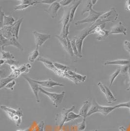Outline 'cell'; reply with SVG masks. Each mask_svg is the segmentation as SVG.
Wrapping results in <instances>:
<instances>
[{
    "label": "cell",
    "instance_id": "8992f818",
    "mask_svg": "<svg viewBox=\"0 0 130 131\" xmlns=\"http://www.w3.org/2000/svg\"><path fill=\"white\" fill-rule=\"evenodd\" d=\"M105 12H97V11H95L94 10H93V8H92L91 10L89 11V13L86 18L81 21H77L75 23V25L76 26H77L82 24L92 23H95L98 20V18L101 15H102Z\"/></svg>",
    "mask_w": 130,
    "mask_h": 131
},
{
    "label": "cell",
    "instance_id": "44dd1931",
    "mask_svg": "<svg viewBox=\"0 0 130 131\" xmlns=\"http://www.w3.org/2000/svg\"><path fill=\"white\" fill-rule=\"evenodd\" d=\"M115 109H116L115 106L114 107H110V106H104L100 105L99 113H101V114H102L105 116H106Z\"/></svg>",
    "mask_w": 130,
    "mask_h": 131
},
{
    "label": "cell",
    "instance_id": "8fae6325",
    "mask_svg": "<svg viewBox=\"0 0 130 131\" xmlns=\"http://www.w3.org/2000/svg\"><path fill=\"white\" fill-rule=\"evenodd\" d=\"M28 82L30 88L32 91L33 93H34L36 101L37 102H40V98L38 96V91H40V87H39V85L38 83H37L35 81V80L33 79L30 78L29 77H23Z\"/></svg>",
    "mask_w": 130,
    "mask_h": 131
},
{
    "label": "cell",
    "instance_id": "681fc988",
    "mask_svg": "<svg viewBox=\"0 0 130 131\" xmlns=\"http://www.w3.org/2000/svg\"><path fill=\"white\" fill-rule=\"evenodd\" d=\"M16 131H30L29 129H25L24 130H18Z\"/></svg>",
    "mask_w": 130,
    "mask_h": 131
},
{
    "label": "cell",
    "instance_id": "5bb4252c",
    "mask_svg": "<svg viewBox=\"0 0 130 131\" xmlns=\"http://www.w3.org/2000/svg\"><path fill=\"white\" fill-rule=\"evenodd\" d=\"M23 18H22L21 19L18 20L12 26H11V32L12 33L13 36L15 37L17 40L19 39L20 28L21 26L22 22L23 21Z\"/></svg>",
    "mask_w": 130,
    "mask_h": 131
},
{
    "label": "cell",
    "instance_id": "f6af8a7d",
    "mask_svg": "<svg viewBox=\"0 0 130 131\" xmlns=\"http://www.w3.org/2000/svg\"><path fill=\"white\" fill-rule=\"evenodd\" d=\"M119 131H126L124 126H120L119 128Z\"/></svg>",
    "mask_w": 130,
    "mask_h": 131
},
{
    "label": "cell",
    "instance_id": "9c48e42d",
    "mask_svg": "<svg viewBox=\"0 0 130 131\" xmlns=\"http://www.w3.org/2000/svg\"><path fill=\"white\" fill-rule=\"evenodd\" d=\"M32 34L35 38L36 47L38 48L42 47L47 40L51 38L50 35L38 32L36 31H33Z\"/></svg>",
    "mask_w": 130,
    "mask_h": 131
},
{
    "label": "cell",
    "instance_id": "7c38bea8",
    "mask_svg": "<svg viewBox=\"0 0 130 131\" xmlns=\"http://www.w3.org/2000/svg\"><path fill=\"white\" fill-rule=\"evenodd\" d=\"M34 80L37 83H38L39 85H41L43 87L53 88L55 86H65L64 84L55 82L52 79H49L48 80H43V81H38V80Z\"/></svg>",
    "mask_w": 130,
    "mask_h": 131
},
{
    "label": "cell",
    "instance_id": "60d3db41",
    "mask_svg": "<svg viewBox=\"0 0 130 131\" xmlns=\"http://www.w3.org/2000/svg\"><path fill=\"white\" fill-rule=\"evenodd\" d=\"M44 122L40 121L38 124V131H44Z\"/></svg>",
    "mask_w": 130,
    "mask_h": 131
},
{
    "label": "cell",
    "instance_id": "ac0fdd59",
    "mask_svg": "<svg viewBox=\"0 0 130 131\" xmlns=\"http://www.w3.org/2000/svg\"><path fill=\"white\" fill-rule=\"evenodd\" d=\"M15 22V20L13 17L10 15L6 16L5 14H4L3 17V22L2 25L1 26V28L3 27L12 26Z\"/></svg>",
    "mask_w": 130,
    "mask_h": 131
},
{
    "label": "cell",
    "instance_id": "ab89813d",
    "mask_svg": "<svg viewBox=\"0 0 130 131\" xmlns=\"http://www.w3.org/2000/svg\"><path fill=\"white\" fill-rule=\"evenodd\" d=\"M72 2V0H61L59 1V3L61 6H67Z\"/></svg>",
    "mask_w": 130,
    "mask_h": 131
},
{
    "label": "cell",
    "instance_id": "f1b7e54d",
    "mask_svg": "<svg viewBox=\"0 0 130 131\" xmlns=\"http://www.w3.org/2000/svg\"><path fill=\"white\" fill-rule=\"evenodd\" d=\"M71 46H72V48L73 49L74 54L75 55V56H76V58H81V56H80V55L79 54L78 50H77V47H76V39L74 38L71 40Z\"/></svg>",
    "mask_w": 130,
    "mask_h": 131
},
{
    "label": "cell",
    "instance_id": "277c9868",
    "mask_svg": "<svg viewBox=\"0 0 130 131\" xmlns=\"http://www.w3.org/2000/svg\"><path fill=\"white\" fill-rule=\"evenodd\" d=\"M40 91L41 93L44 94L50 98L56 108H58L62 102L65 94V91H63L60 93H50L45 91L41 87H40Z\"/></svg>",
    "mask_w": 130,
    "mask_h": 131
},
{
    "label": "cell",
    "instance_id": "f35d334b",
    "mask_svg": "<svg viewBox=\"0 0 130 131\" xmlns=\"http://www.w3.org/2000/svg\"><path fill=\"white\" fill-rule=\"evenodd\" d=\"M19 63V61L14 60L13 59H9V60H6L5 64H6L10 66H16L18 65Z\"/></svg>",
    "mask_w": 130,
    "mask_h": 131
},
{
    "label": "cell",
    "instance_id": "7402d4cb",
    "mask_svg": "<svg viewBox=\"0 0 130 131\" xmlns=\"http://www.w3.org/2000/svg\"><path fill=\"white\" fill-rule=\"evenodd\" d=\"M106 88V93L105 94V95L106 96V98L107 100V103L108 104H112L114 102L116 101V99L114 97L113 94L112 93V92L110 91V90L108 88L105 86Z\"/></svg>",
    "mask_w": 130,
    "mask_h": 131
},
{
    "label": "cell",
    "instance_id": "9a60e30c",
    "mask_svg": "<svg viewBox=\"0 0 130 131\" xmlns=\"http://www.w3.org/2000/svg\"><path fill=\"white\" fill-rule=\"evenodd\" d=\"M90 107V103L88 100H86L83 102V105L81 106V109L79 110V114L83 118H86L87 115L88 114L89 110V107Z\"/></svg>",
    "mask_w": 130,
    "mask_h": 131
},
{
    "label": "cell",
    "instance_id": "7dc6e473",
    "mask_svg": "<svg viewBox=\"0 0 130 131\" xmlns=\"http://www.w3.org/2000/svg\"><path fill=\"white\" fill-rule=\"evenodd\" d=\"M5 61H6V60L1 59V66H2L3 64H5Z\"/></svg>",
    "mask_w": 130,
    "mask_h": 131
},
{
    "label": "cell",
    "instance_id": "e575fe53",
    "mask_svg": "<svg viewBox=\"0 0 130 131\" xmlns=\"http://www.w3.org/2000/svg\"><path fill=\"white\" fill-rule=\"evenodd\" d=\"M93 4L92 1H87L86 2V8L84 9L82 12V15H83L85 12H89L93 8Z\"/></svg>",
    "mask_w": 130,
    "mask_h": 131
},
{
    "label": "cell",
    "instance_id": "74e56055",
    "mask_svg": "<svg viewBox=\"0 0 130 131\" xmlns=\"http://www.w3.org/2000/svg\"><path fill=\"white\" fill-rule=\"evenodd\" d=\"M116 109L120 108H130V100L128 102L120 103L117 105L115 106Z\"/></svg>",
    "mask_w": 130,
    "mask_h": 131
},
{
    "label": "cell",
    "instance_id": "4fadbf2b",
    "mask_svg": "<svg viewBox=\"0 0 130 131\" xmlns=\"http://www.w3.org/2000/svg\"><path fill=\"white\" fill-rule=\"evenodd\" d=\"M127 29L125 27L122 22H119L111 28L110 34H123L126 35Z\"/></svg>",
    "mask_w": 130,
    "mask_h": 131
},
{
    "label": "cell",
    "instance_id": "ba28073f",
    "mask_svg": "<svg viewBox=\"0 0 130 131\" xmlns=\"http://www.w3.org/2000/svg\"><path fill=\"white\" fill-rule=\"evenodd\" d=\"M72 6H66L65 8H64L63 15L61 18V21H60L62 23V31H61L60 36L64 37V38H65L64 32H65V27H66V26L67 25V24H68L69 21L70 13L71 9L72 7Z\"/></svg>",
    "mask_w": 130,
    "mask_h": 131
},
{
    "label": "cell",
    "instance_id": "52a82bcc",
    "mask_svg": "<svg viewBox=\"0 0 130 131\" xmlns=\"http://www.w3.org/2000/svg\"><path fill=\"white\" fill-rule=\"evenodd\" d=\"M0 37H1V50H4V48L6 47L11 46L16 47L22 51H23V48L22 47L21 44L18 41L17 39L16 38L13 37L12 38L8 39L4 37L1 34L0 35Z\"/></svg>",
    "mask_w": 130,
    "mask_h": 131
},
{
    "label": "cell",
    "instance_id": "484cf974",
    "mask_svg": "<svg viewBox=\"0 0 130 131\" xmlns=\"http://www.w3.org/2000/svg\"><path fill=\"white\" fill-rule=\"evenodd\" d=\"M15 57L12 54L9 52L5 51L4 50H1V59L4 60H9V59H14Z\"/></svg>",
    "mask_w": 130,
    "mask_h": 131
},
{
    "label": "cell",
    "instance_id": "1f68e13d",
    "mask_svg": "<svg viewBox=\"0 0 130 131\" xmlns=\"http://www.w3.org/2000/svg\"><path fill=\"white\" fill-rule=\"evenodd\" d=\"M53 64L57 69H58L59 70H60L61 71H67L68 70H70V69L68 66L61 64L58 63H53Z\"/></svg>",
    "mask_w": 130,
    "mask_h": 131
},
{
    "label": "cell",
    "instance_id": "816d5d0a",
    "mask_svg": "<svg viewBox=\"0 0 130 131\" xmlns=\"http://www.w3.org/2000/svg\"><path fill=\"white\" fill-rule=\"evenodd\" d=\"M60 131H62V130H60Z\"/></svg>",
    "mask_w": 130,
    "mask_h": 131
},
{
    "label": "cell",
    "instance_id": "cb8c5ba5",
    "mask_svg": "<svg viewBox=\"0 0 130 131\" xmlns=\"http://www.w3.org/2000/svg\"><path fill=\"white\" fill-rule=\"evenodd\" d=\"M39 55L40 52L38 51V47H36V49L29 53L28 56V61L31 63L34 62V61L39 56Z\"/></svg>",
    "mask_w": 130,
    "mask_h": 131
},
{
    "label": "cell",
    "instance_id": "d590c367",
    "mask_svg": "<svg viewBox=\"0 0 130 131\" xmlns=\"http://www.w3.org/2000/svg\"><path fill=\"white\" fill-rule=\"evenodd\" d=\"M32 6L31 5H19L14 8V11H21L26 9L27 8Z\"/></svg>",
    "mask_w": 130,
    "mask_h": 131
},
{
    "label": "cell",
    "instance_id": "6da1fadb",
    "mask_svg": "<svg viewBox=\"0 0 130 131\" xmlns=\"http://www.w3.org/2000/svg\"><path fill=\"white\" fill-rule=\"evenodd\" d=\"M1 109L6 112L7 116L15 122L17 127L21 125L22 122V117L23 115L21 108L19 107L17 109H14L5 106H1Z\"/></svg>",
    "mask_w": 130,
    "mask_h": 131
},
{
    "label": "cell",
    "instance_id": "5b68a950",
    "mask_svg": "<svg viewBox=\"0 0 130 131\" xmlns=\"http://www.w3.org/2000/svg\"><path fill=\"white\" fill-rule=\"evenodd\" d=\"M75 109V106H73L70 109H66L64 108L62 110L61 113L56 114L55 118V122L57 125L59 126L60 130H61L62 126L66 123V121L68 113L70 112H72Z\"/></svg>",
    "mask_w": 130,
    "mask_h": 131
},
{
    "label": "cell",
    "instance_id": "f907efd6",
    "mask_svg": "<svg viewBox=\"0 0 130 131\" xmlns=\"http://www.w3.org/2000/svg\"><path fill=\"white\" fill-rule=\"evenodd\" d=\"M90 131H98V130L95 129V130H91Z\"/></svg>",
    "mask_w": 130,
    "mask_h": 131
},
{
    "label": "cell",
    "instance_id": "f5cc1de1",
    "mask_svg": "<svg viewBox=\"0 0 130 131\" xmlns=\"http://www.w3.org/2000/svg\"></svg>",
    "mask_w": 130,
    "mask_h": 131
},
{
    "label": "cell",
    "instance_id": "db71d44e",
    "mask_svg": "<svg viewBox=\"0 0 130 131\" xmlns=\"http://www.w3.org/2000/svg\"></svg>",
    "mask_w": 130,
    "mask_h": 131
},
{
    "label": "cell",
    "instance_id": "f546056e",
    "mask_svg": "<svg viewBox=\"0 0 130 131\" xmlns=\"http://www.w3.org/2000/svg\"><path fill=\"white\" fill-rule=\"evenodd\" d=\"M55 37L60 41V44H61L62 47L67 51L68 44H67V41L66 38L61 36L60 35L59 36V35H55Z\"/></svg>",
    "mask_w": 130,
    "mask_h": 131
},
{
    "label": "cell",
    "instance_id": "7a4b0ae2",
    "mask_svg": "<svg viewBox=\"0 0 130 131\" xmlns=\"http://www.w3.org/2000/svg\"><path fill=\"white\" fill-rule=\"evenodd\" d=\"M119 16V15L114 8H112L109 11L105 12L100 17L98 20L93 23L92 26L95 28L98 26H100L105 23L114 22L115 21Z\"/></svg>",
    "mask_w": 130,
    "mask_h": 131
},
{
    "label": "cell",
    "instance_id": "836d02e7",
    "mask_svg": "<svg viewBox=\"0 0 130 131\" xmlns=\"http://www.w3.org/2000/svg\"><path fill=\"white\" fill-rule=\"evenodd\" d=\"M77 130L78 131H84L86 128V118H83V120L81 123H79L77 126Z\"/></svg>",
    "mask_w": 130,
    "mask_h": 131
},
{
    "label": "cell",
    "instance_id": "30bf717a",
    "mask_svg": "<svg viewBox=\"0 0 130 131\" xmlns=\"http://www.w3.org/2000/svg\"><path fill=\"white\" fill-rule=\"evenodd\" d=\"M61 7L59 3V1H56L55 2L51 4L48 8L44 9V11L48 13L49 15L52 19L56 17L58 15V12Z\"/></svg>",
    "mask_w": 130,
    "mask_h": 131
},
{
    "label": "cell",
    "instance_id": "bcb514c9",
    "mask_svg": "<svg viewBox=\"0 0 130 131\" xmlns=\"http://www.w3.org/2000/svg\"><path fill=\"white\" fill-rule=\"evenodd\" d=\"M128 75H129V79H130V67L129 68V69H128ZM127 91H130V86H129V88H128V89H127Z\"/></svg>",
    "mask_w": 130,
    "mask_h": 131
},
{
    "label": "cell",
    "instance_id": "ffe728a7",
    "mask_svg": "<svg viewBox=\"0 0 130 131\" xmlns=\"http://www.w3.org/2000/svg\"><path fill=\"white\" fill-rule=\"evenodd\" d=\"M99 106H100V105L98 104V103L96 102V101L94 100L93 101L91 106L90 107V109H89V110L88 111V114L87 115V117L90 116L94 114H95V113H99Z\"/></svg>",
    "mask_w": 130,
    "mask_h": 131
},
{
    "label": "cell",
    "instance_id": "ee69618b",
    "mask_svg": "<svg viewBox=\"0 0 130 131\" xmlns=\"http://www.w3.org/2000/svg\"><path fill=\"white\" fill-rule=\"evenodd\" d=\"M126 10L130 11V0L126 1Z\"/></svg>",
    "mask_w": 130,
    "mask_h": 131
},
{
    "label": "cell",
    "instance_id": "8d00e7d4",
    "mask_svg": "<svg viewBox=\"0 0 130 131\" xmlns=\"http://www.w3.org/2000/svg\"><path fill=\"white\" fill-rule=\"evenodd\" d=\"M16 83L15 82V80H13L11 82H9V83H8L5 87L4 88V89L5 90H8V89H10L12 91L14 90V87L15 86V85H16Z\"/></svg>",
    "mask_w": 130,
    "mask_h": 131
},
{
    "label": "cell",
    "instance_id": "b9f144b4",
    "mask_svg": "<svg viewBox=\"0 0 130 131\" xmlns=\"http://www.w3.org/2000/svg\"><path fill=\"white\" fill-rule=\"evenodd\" d=\"M55 0H43V1H38L37 4H52L55 2Z\"/></svg>",
    "mask_w": 130,
    "mask_h": 131
},
{
    "label": "cell",
    "instance_id": "2e32d148",
    "mask_svg": "<svg viewBox=\"0 0 130 131\" xmlns=\"http://www.w3.org/2000/svg\"><path fill=\"white\" fill-rule=\"evenodd\" d=\"M104 65H116L122 66H128L130 67V59L128 60H117L112 61H107L104 63Z\"/></svg>",
    "mask_w": 130,
    "mask_h": 131
},
{
    "label": "cell",
    "instance_id": "4316f807",
    "mask_svg": "<svg viewBox=\"0 0 130 131\" xmlns=\"http://www.w3.org/2000/svg\"><path fill=\"white\" fill-rule=\"evenodd\" d=\"M15 79V78H12L9 76H8V77H7L6 78L1 79V80H0V89H2L3 88H4L8 83L11 82L13 80H14Z\"/></svg>",
    "mask_w": 130,
    "mask_h": 131
},
{
    "label": "cell",
    "instance_id": "83f0119b",
    "mask_svg": "<svg viewBox=\"0 0 130 131\" xmlns=\"http://www.w3.org/2000/svg\"><path fill=\"white\" fill-rule=\"evenodd\" d=\"M81 117V116L79 114H75L74 112H73V111L70 112V113H68V114L67 115L66 123H67L68 122H70V121H73V120H75L76 119H77Z\"/></svg>",
    "mask_w": 130,
    "mask_h": 131
},
{
    "label": "cell",
    "instance_id": "d6986e66",
    "mask_svg": "<svg viewBox=\"0 0 130 131\" xmlns=\"http://www.w3.org/2000/svg\"><path fill=\"white\" fill-rule=\"evenodd\" d=\"M81 1H77V2L75 3V4L72 6V7L71 9L70 13L69 21L67 26H70L71 23L73 21V19L74 18V16H75L76 9L79 7V6H80V5L81 4Z\"/></svg>",
    "mask_w": 130,
    "mask_h": 131
},
{
    "label": "cell",
    "instance_id": "603a6c76",
    "mask_svg": "<svg viewBox=\"0 0 130 131\" xmlns=\"http://www.w3.org/2000/svg\"><path fill=\"white\" fill-rule=\"evenodd\" d=\"M97 34L98 35V36L96 39L98 40L101 41V40L106 39L108 37L110 34V31L103 28V29H101Z\"/></svg>",
    "mask_w": 130,
    "mask_h": 131
},
{
    "label": "cell",
    "instance_id": "7bdbcfd3",
    "mask_svg": "<svg viewBox=\"0 0 130 131\" xmlns=\"http://www.w3.org/2000/svg\"><path fill=\"white\" fill-rule=\"evenodd\" d=\"M125 49H126L129 52H130V42L128 41H125L124 42Z\"/></svg>",
    "mask_w": 130,
    "mask_h": 131
},
{
    "label": "cell",
    "instance_id": "c3c4849f",
    "mask_svg": "<svg viewBox=\"0 0 130 131\" xmlns=\"http://www.w3.org/2000/svg\"><path fill=\"white\" fill-rule=\"evenodd\" d=\"M98 2V1H92V3L93 5H95L96 3H97V2Z\"/></svg>",
    "mask_w": 130,
    "mask_h": 131
},
{
    "label": "cell",
    "instance_id": "e0dca14e",
    "mask_svg": "<svg viewBox=\"0 0 130 131\" xmlns=\"http://www.w3.org/2000/svg\"><path fill=\"white\" fill-rule=\"evenodd\" d=\"M0 32L1 34L2 35L6 38L10 39L14 37L11 32V26L3 27L1 28Z\"/></svg>",
    "mask_w": 130,
    "mask_h": 131
},
{
    "label": "cell",
    "instance_id": "4dcf8cb0",
    "mask_svg": "<svg viewBox=\"0 0 130 131\" xmlns=\"http://www.w3.org/2000/svg\"><path fill=\"white\" fill-rule=\"evenodd\" d=\"M121 72V69H117L114 72V73L110 76V86H112L115 79L119 75V73Z\"/></svg>",
    "mask_w": 130,
    "mask_h": 131
},
{
    "label": "cell",
    "instance_id": "d6a6232c",
    "mask_svg": "<svg viewBox=\"0 0 130 131\" xmlns=\"http://www.w3.org/2000/svg\"><path fill=\"white\" fill-rule=\"evenodd\" d=\"M31 68V66L30 64H27L24 65H22L19 68V70L20 71V72L22 73L23 72L28 73L29 72V70Z\"/></svg>",
    "mask_w": 130,
    "mask_h": 131
},
{
    "label": "cell",
    "instance_id": "3957f363",
    "mask_svg": "<svg viewBox=\"0 0 130 131\" xmlns=\"http://www.w3.org/2000/svg\"><path fill=\"white\" fill-rule=\"evenodd\" d=\"M94 29L91 26L90 27H87L83 29L81 32H80L77 35L74 37L76 39V43L77 49L78 50L79 54L81 57L82 58V45L84 39L86 38L89 35L91 34V32Z\"/></svg>",
    "mask_w": 130,
    "mask_h": 131
},
{
    "label": "cell",
    "instance_id": "d4e9b609",
    "mask_svg": "<svg viewBox=\"0 0 130 131\" xmlns=\"http://www.w3.org/2000/svg\"><path fill=\"white\" fill-rule=\"evenodd\" d=\"M67 72L69 75L75 77L76 79L80 82H85L86 80V77L85 75H82L77 73H76L75 71H71L70 70L67 71Z\"/></svg>",
    "mask_w": 130,
    "mask_h": 131
}]
</instances>
